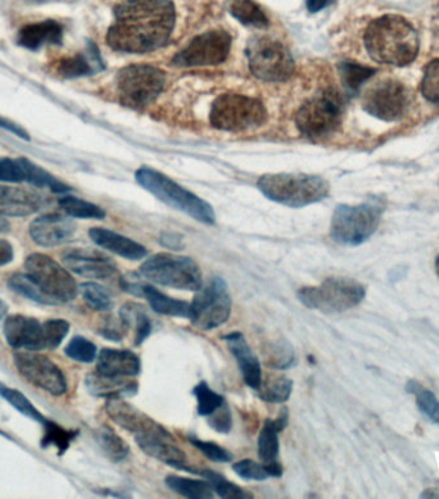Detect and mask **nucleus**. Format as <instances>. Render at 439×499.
<instances>
[{
    "label": "nucleus",
    "instance_id": "nucleus-1",
    "mask_svg": "<svg viewBox=\"0 0 439 499\" xmlns=\"http://www.w3.org/2000/svg\"><path fill=\"white\" fill-rule=\"evenodd\" d=\"M107 44L121 53H148L168 43L176 22L171 0H120Z\"/></svg>",
    "mask_w": 439,
    "mask_h": 499
},
{
    "label": "nucleus",
    "instance_id": "nucleus-2",
    "mask_svg": "<svg viewBox=\"0 0 439 499\" xmlns=\"http://www.w3.org/2000/svg\"><path fill=\"white\" fill-rule=\"evenodd\" d=\"M365 47L376 64L403 67L419 53V35L405 17L384 14L374 20L364 35Z\"/></svg>",
    "mask_w": 439,
    "mask_h": 499
},
{
    "label": "nucleus",
    "instance_id": "nucleus-3",
    "mask_svg": "<svg viewBox=\"0 0 439 499\" xmlns=\"http://www.w3.org/2000/svg\"><path fill=\"white\" fill-rule=\"evenodd\" d=\"M257 188L270 201L292 208L317 203L331 192L328 181L305 174L263 175L257 181Z\"/></svg>",
    "mask_w": 439,
    "mask_h": 499
},
{
    "label": "nucleus",
    "instance_id": "nucleus-4",
    "mask_svg": "<svg viewBox=\"0 0 439 499\" xmlns=\"http://www.w3.org/2000/svg\"><path fill=\"white\" fill-rule=\"evenodd\" d=\"M135 179L139 185L143 186L166 206L180 211L202 224H215V211L210 203L195 195L194 193L183 188L182 185L175 183L161 172L143 168L136 171Z\"/></svg>",
    "mask_w": 439,
    "mask_h": 499
},
{
    "label": "nucleus",
    "instance_id": "nucleus-5",
    "mask_svg": "<svg viewBox=\"0 0 439 499\" xmlns=\"http://www.w3.org/2000/svg\"><path fill=\"white\" fill-rule=\"evenodd\" d=\"M384 204L378 199L335 208L331 222V237L338 245L357 246L369 240L381 224Z\"/></svg>",
    "mask_w": 439,
    "mask_h": 499
},
{
    "label": "nucleus",
    "instance_id": "nucleus-6",
    "mask_svg": "<svg viewBox=\"0 0 439 499\" xmlns=\"http://www.w3.org/2000/svg\"><path fill=\"white\" fill-rule=\"evenodd\" d=\"M366 296L363 284L349 278H329L316 287L301 288L299 302L323 314H340L360 305Z\"/></svg>",
    "mask_w": 439,
    "mask_h": 499
},
{
    "label": "nucleus",
    "instance_id": "nucleus-7",
    "mask_svg": "<svg viewBox=\"0 0 439 499\" xmlns=\"http://www.w3.org/2000/svg\"><path fill=\"white\" fill-rule=\"evenodd\" d=\"M141 275L161 287L198 292L203 287L200 264L185 255L159 254L141 266Z\"/></svg>",
    "mask_w": 439,
    "mask_h": 499
},
{
    "label": "nucleus",
    "instance_id": "nucleus-8",
    "mask_svg": "<svg viewBox=\"0 0 439 499\" xmlns=\"http://www.w3.org/2000/svg\"><path fill=\"white\" fill-rule=\"evenodd\" d=\"M268 112L265 106L254 97L225 94L212 103L211 125L224 132L239 133L265 124Z\"/></svg>",
    "mask_w": 439,
    "mask_h": 499
},
{
    "label": "nucleus",
    "instance_id": "nucleus-9",
    "mask_svg": "<svg viewBox=\"0 0 439 499\" xmlns=\"http://www.w3.org/2000/svg\"><path fill=\"white\" fill-rule=\"evenodd\" d=\"M166 75L159 68L150 65H130L116 76L118 100L129 108H144L162 93Z\"/></svg>",
    "mask_w": 439,
    "mask_h": 499
},
{
    "label": "nucleus",
    "instance_id": "nucleus-10",
    "mask_svg": "<svg viewBox=\"0 0 439 499\" xmlns=\"http://www.w3.org/2000/svg\"><path fill=\"white\" fill-rule=\"evenodd\" d=\"M342 117V98L334 89H326L301 107L296 125L306 138L323 139L340 127Z\"/></svg>",
    "mask_w": 439,
    "mask_h": 499
},
{
    "label": "nucleus",
    "instance_id": "nucleus-11",
    "mask_svg": "<svg viewBox=\"0 0 439 499\" xmlns=\"http://www.w3.org/2000/svg\"><path fill=\"white\" fill-rule=\"evenodd\" d=\"M249 70L257 79L269 82H286L295 73L292 55L280 41L269 37L252 39L247 46Z\"/></svg>",
    "mask_w": 439,
    "mask_h": 499
},
{
    "label": "nucleus",
    "instance_id": "nucleus-12",
    "mask_svg": "<svg viewBox=\"0 0 439 499\" xmlns=\"http://www.w3.org/2000/svg\"><path fill=\"white\" fill-rule=\"evenodd\" d=\"M231 296L227 281L213 278L206 287H202L191 303L192 325L201 331H210L224 325L230 319Z\"/></svg>",
    "mask_w": 439,
    "mask_h": 499
},
{
    "label": "nucleus",
    "instance_id": "nucleus-13",
    "mask_svg": "<svg viewBox=\"0 0 439 499\" xmlns=\"http://www.w3.org/2000/svg\"><path fill=\"white\" fill-rule=\"evenodd\" d=\"M30 278L49 297L59 303L73 301L79 293L75 279L53 258L41 254H30L25 261Z\"/></svg>",
    "mask_w": 439,
    "mask_h": 499
},
{
    "label": "nucleus",
    "instance_id": "nucleus-14",
    "mask_svg": "<svg viewBox=\"0 0 439 499\" xmlns=\"http://www.w3.org/2000/svg\"><path fill=\"white\" fill-rule=\"evenodd\" d=\"M410 106V93L406 86L396 79H383L367 89L363 98V108L366 114L393 123L405 116Z\"/></svg>",
    "mask_w": 439,
    "mask_h": 499
},
{
    "label": "nucleus",
    "instance_id": "nucleus-15",
    "mask_svg": "<svg viewBox=\"0 0 439 499\" xmlns=\"http://www.w3.org/2000/svg\"><path fill=\"white\" fill-rule=\"evenodd\" d=\"M231 38L222 30H211L193 39L174 58L179 67L216 66L229 57Z\"/></svg>",
    "mask_w": 439,
    "mask_h": 499
},
{
    "label": "nucleus",
    "instance_id": "nucleus-16",
    "mask_svg": "<svg viewBox=\"0 0 439 499\" xmlns=\"http://www.w3.org/2000/svg\"><path fill=\"white\" fill-rule=\"evenodd\" d=\"M13 361L20 375L31 384L55 397L66 393V377L61 368L46 356L35 352H19L14 353Z\"/></svg>",
    "mask_w": 439,
    "mask_h": 499
},
{
    "label": "nucleus",
    "instance_id": "nucleus-17",
    "mask_svg": "<svg viewBox=\"0 0 439 499\" xmlns=\"http://www.w3.org/2000/svg\"><path fill=\"white\" fill-rule=\"evenodd\" d=\"M62 261L71 272L91 280H107L118 272L115 261L96 249H67L62 254Z\"/></svg>",
    "mask_w": 439,
    "mask_h": 499
},
{
    "label": "nucleus",
    "instance_id": "nucleus-18",
    "mask_svg": "<svg viewBox=\"0 0 439 499\" xmlns=\"http://www.w3.org/2000/svg\"><path fill=\"white\" fill-rule=\"evenodd\" d=\"M4 337L8 346L16 350L39 352L47 348L43 325L37 319L12 314L4 323Z\"/></svg>",
    "mask_w": 439,
    "mask_h": 499
},
{
    "label": "nucleus",
    "instance_id": "nucleus-19",
    "mask_svg": "<svg viewBox=\"0 0 439 499\" xmlns=\"http://www.w3.org/2000/svg\"><path fill=\"white\" fill-rule=\"evenodd\" d=\"M76 233L73 219L59 213L39 216L30 224L29 234L34 243L44 248L65 245Z\"/></svg>",
    "mask_w": 439,
    "mask_h": 499
},
{
    "label": "nucleus",
    "instance_id": "nucleus-20",
    "mask_svg": "<svg viewBox=\"0 0 439 499\" xmlns=\"http://www.w3.org/2000/svg\"><path fill=\"white\" fill-rule=\"evenodd\" d=\"M106 412L115 424L132 434L134 438L150 435L163 429L161 424L125 400H107Z\"/></svg>",
    "mask_w": 439,
    "mask_h": 499
},
{
    "label": "nucleus",
    "instance_id": "nucleus-21",
    "mask_svg": "<svg viewBox=\"0 0 439 499\" xmlns=\"http://www.w3.org/2000/svg\"><path fill=\"white\" fill-rule=\"evenodd\" d=\"M47 199L35 190L0 185V215L26 217L39 212Z\"/></svg>",
    "mask_w": 439,
    "mask_h": 499
},
{
    "label": "nucleus",
    "instance_id": "nucleus-22",
    "mask_svg": "<svg viewBox=\"0 0 439 499\" xmlns=\"http://www.w3.org/2000/svg\"><path fill=\"white\" fill-rule=\"evenodd\" d=\"M222 340L227 341L245 384L254 391H258L263 383V370H261L260 359L249 346L245 335L240 331H234L224 335Z\"/></svg>",
    "mask_w": 439,
    "mask_h": 499
},
{
    "label": "nucleus",
    "instance_id": "nucleus-23",
    "mask_svg": "<svg viewBox=\"0 0 439 499\" xmlns=\"http://www.w3.org/2000/svg\"><path fill=\"white\" fill-rule=\"evenodd\" d=\"M142 371V361L129 349L105 348L97 359V373L112 377H134Z\"/></svg>",
    "mask_w": 439,
    "mask_h": 499
},
{
    "label": "nucleus",
    "instance_id": "nucleus-24",
    "mask_svg": "<svg viewBox=\"0 0 439 499\" xmlns=\"http://www.w3.org/2000/svg\"><path fill=\"white\" fill-rule=\"evenodd\" d=\"M89 237L93 240L94 245L111 252V254L120 255L125 260H143L148 254L144 245H139L130 237L108 230V228H91L89 230Z\"/></svg>",
    "mask_w": 439,
    "mask_h": 499
},
{
    "label": "nucleus",
    "instance_id": "nucleus-25",
    "mask_svg": "<svg viewBox=\"0 0 439 499\" xmlns=\"http://www.w3.org/2000/svg\"><path fill=\"white\" fill-rule=\"evenodd\" d=\"M85 385L91 396L105 400H126L134 397L139 391V384L134 380L106 376L99 373L89 374Z\"/></svg>",
    "mask_w": 439,
    "mask_h": 499
},
{
    "label": "nucleus",
    "instance_id": "nucleus-26",
    "mask_svg": "<svg viewBox=\"0 0 439 499\" xmlns=\"http://www.w3.org/2000/svg\"><path fill=\"white\" fill-rule=\"evenodd\" d=\"M64 38V29L57 21L47 20L29 23L19 31L17 43L29 50H38L44 46H59Z\"/></svg>",
    "mask_w": 439,
    "mask_h": 499
},
{
    "label": "nucleus",
    "instance_id": "nucleus-27",
    "mask_svg": "<svg viewBox=\"0 0 439 499\" xmlns=\"http://www.w3.org/2000/svg\"><path fill=\"white\" fill-rule=\"evenodd\" d=\"M289 424V411L283 407L274 420H266L258 435L257 451L258 457L263 463L278 461L280 452V443L279 434L286 430Z\"/></svg>",
    "mask_w": 439,
    "mask_h": 499
},
{
    "label": "nucleus",
    "instance_id": "nucleus-28",
    "mask_svg": "<svg viewBox=\"0 0 439 499\" xmlns=\"http://www.w3.org/2000/svg\"><path fill=\"white\" fill-rule=\"evenodd\" d=\"M102 61L97 47H89L86 53H77L71 57L62 58L58 62L56 71L65 79H79V77L90 76L102 70Z\"/></svg>",
    "mask_w": 439,
    "mask_h": 499
},
{
    "label": "nucleus",
    "instance_id": "nucleus-29",
    "mask_svg": "<svg viewBox=\"0 0 439 499\" xmlns=\"http://www.w3.org/2000/svg\"><path fill=\"white\" fill-rule=\"evenodd\" d=\"M142 298L147 299L151 308L156 314H163V316L189 319V314H191V303L171 298V297L159 292L152 285L143 284Z\"/></svg>",
    "mask_w": 439,
    "mask_h": 499
},
{
    "label": "nucleus",
    "instance_id": "nucleus-30",
    "mask_svg": "<svg viewBox=\"0 0 439 499\" xmlns=\"http://www.w3.org/2000/svg\"><path fill=\"white\" fill-rule=\"evenodd\" d=\"M118 317L123 321L125 328L134 329V346H142L152 334V321L143 305L138 303H126L118 312Z\"/></svg>",
    "mask_w": 439,
    "mask_h": 499
},
{
    "label": "nucleus",
    "instance_id": "nucleus-31",
    "mask_svg": "<svg viewBox=\"0 0 439 499\" xmlns=\"http://www.w3.org/2000/svg\"><path fill=\"white\" fill-rule=\"evenodd\" d=\"M19 159L21 165H22L23 172H25V183L31 184L32 186H37V188L48 189L56 194H66V193L71 192V186L53 176L50 172L44 170L37 163L26 159V157H20Z\"/></svg>",
    "mask_w": 439,
    "mask_h": 499
},
{
    "label": "nucleus",
    "instance_id": "nucleus-32",
    "mask_svg": "<svg viewBox=\"0 0 439 499\" xmlns=\"http://www.w3.org/2000/svg\"><path fill=\"white\" fill-rule=\"evenodd\" d=\"M233 470L245 481H263L269 477H280L283 475V466L279 461L258 463L252 460H242L233 465Z\"/></svg>",
    "mask_w": 439,
    "mask_h": 499
},
{
    "label": "nucleus",
    "instance_id": "nucleus-33",
    "mask_svg": "<svg viewBox=\"0 0 439 499\" xmlns=\"http://www.w3.org/2000/svg\"><path fill=\"white\" fill-rule=\"evenodd\" d=\"M96 441L100 450L112 462L124 461L130 454V447L126 442L108 425H102L96 430Z\"/></svg>",
    "mask_w": 439,
    "mask_h": 499
},
{
    "label": "nucleus",
    "instance_id": "nucleus-34",
    "mask_svg": "<svg viewBox=\"0 0 439 499\" xmlns=\"http://www.w3.org/2000/svg\"><path fill=\"white\" fill-rule=\"evenodd\" d=\"M230 13L234 19L248 28H269L268 16L254 0H233L230 4Z\"/></svg>",
    "mask_w": 439,
    "mask_h": 499
},
{
    "label": "nucleus",
    "instance_id": "nucleus-35",
    "mask_svg": "<svg viewBox=\"0 0 439 499\" xmlns=\"http://www.w3.org/2000/svg\"><path fill=\"white\" fill-rule=\"evenodd\" d=\"M165 483L172 492L182 495V497L191 499H209L213 497V490L207 480H195L191 479V477L168 475V477H166Z\"/></svg>",
    "mask_w": 439,
    "mask_h": 499
},
{
    "label": "nucleus",
    "instance_id": "nucleus-36",
    "mask_svg": "<svg viewBox=\"0 0 439 499\" xmlns=\"http://www.w3.org/2000/svg\"><path fill=\"white\" fill-rule=\"evenodd\" d=\"M8 287L19 296L25 297L30 301L39 303V305H58L57 301L49 297L48 294L44 292L34 279L30 278L28 273H14L8 280Z\"/></svg>",
    "mask_w": 439,
    "mask_h": 499
},
{
    "label": "nucleus",
    "instance_id": "nucleus-37",
    "mask_svg": "<svg viewBox=\"0 0 439 499\" xmlns=\"http://www.w3.org/2000/svg\"><path fill=\"white\" fill-rule=\"evenodd\" d=\"M293 391V380L284 375L266 377L258 388V397L268 403H284L289 400Z\"/></svg>",
    "mask_w": 439,
    "mask_h": 499
},
{
    "label": "nucleus",
    "instance_id": "nucleus-38",
    "mask_svg": "<svg viewBox=\"0 0 439 499\" xmlns=\"http://www.w3.org/2000/svg\"><path fill=\"white\" fill-rule=\"evenodd\" d=\"M338 71H340V82H342L344 90L349 95L357 93L361 86L376 73V68L364 66L360 64H352V62L340 64Z\"/></svg>",
    "mask_w": 439,
    "mask_h": 499
},
{
    "label": "nucleus",
    "instance_id": "nucleus-39",
    "mask_svg": "<svg viewBox=\"0 0 439 499\" xmlns=\"http://www.w3.org/2000/svg\"><path fill=\"white\" fill-rule=\"evenodd\" d=\"M58 204L67 216L73 219H103L106 217L103 208L73 195H64L59 198Z\"/></svg>",
    "mask_w": 439,
    "mask_h": 499
},
{
    "label": "nucleus",
    "instance_id": "nucleus-40",
    "mask_svg": "<svg viewBox=\"0 0 439 499\" xmlns=\"http://www.w3.org/2000/svg\"><path fill=\"white\" fill-rule=\"evenodd\" d=\"M203 477L204 480L209 481L211 488L213 493L219 495L220 498L224 499H249L254 498V495L247 490L243 489L242 486L231 483L227 477H222L219 472L212 470H198V474Z\"/></svg>",
    "mask_w": 439,
    "mask_h": 499
},
{
    "label": "nucleus",
    "instance_id": "nucleus-41",
    "mask_svg": "<svg viewBox=\"0 0 439 499\" xmlns=\"http://www.w3.org/2000/svg\"><path fill=\"white\" fill-rule=\"evenodd\" d=\"M79 293L82 294V301L90 310L98 312L111 311L115 303L111 293L105 287L97 283H84L80 285Z\"/></svg>",
    "mask_w": 439,
    "mask_h": 499
},
{
    "label": "nucleus",
    "instance_id": "nucleus-42",
    "mask_svg": "<svg viewBox=\"0 0 439 499\" xmlns=\"http://www.w3.org/2000/svg\"><path fill=\"white\" fill-rule=\"evenodd\" d=\"M265 362L275 370H287L296 362V353L287 340H279L270 343L265 349Z\"/></svg>",
    "mask_w": 439,
    "mask_h": 499
},
{
    "label": "nucleus",
    "instance_id": "nucleus-43",
    "mask_svg": "<svg viewBox=\"0 0 439 499\" xmlns=\"http://www.w3.org/2000/svg\"><path fill=\"white\" fill-rule=\"evenodd\" d=\"M0 397L4 398L12 407L17 409L20 414L37 421V423L44 425L47 418L38 411L37 407L26 398L25 394L21 393L17 389L10 388V386L0 384Z\"/></svg>",
    "mask_w": 439,
    "mask_h": 499
},
{
    "label": "nucleus",
    "instance_id": "nucleus-44",
    "mask_svg": "<svg viewBox=\"0 0 439 499\" xmlns=\"http://www.w3.org/2000/svg\"><path fill=\"white\" fill-rule=\"evenodd\" d=\"M406 389H408L409 393L414 394L417 398L420 411L433 423L439 425V400L435 393L424 388L417 380H410L406 385Z\"/></svg>",
    "mask_w": 439,
    "mask_h": 499
},
{
    "label": "nucleus",
    "instance_id": "nucleus-45",
    "mask_svg": "<svg viewBox=\"0 0 439 499\" xmlns=\"http://www.w3.org/2000/svg\"><path fill=\"white\" fill-rule=\"evenodd\" d=\"M193 394L197 400L198 415L203 416V417H209L225 403L224 397L212 391L206 382H201L200 384L195 385V388L193 389Z\"/></svg>",
    "mask_w": 439,
    "mask_h": 499
},
{
    "label": "nucleus",
    "instance_id": "nucleus-46",
    "mask_svg": "<svg viewBox=\"0 0 439 499\" xmlns=\"http://www.w3.org/2000/svg\"><path fill=\"white\" fill-rule=\"evenodd\" d=\"M44 426H46V434H44L41 445H43L44 448L49 447V445H55V447H57L59 454L66 452L71 443H73V439L77 436V432L65 430L64 427L53 423V421H47Z\"/></svg>",
    "mask_w": 439,
    "mask_h": 499
},
{
    "label": "nucleus",
    "instance_id": "nucleus-47",
    "mask_svg": "<svg viewBox=\"0 0 439 499\" xmlns=\"http://www.w3.org/2000/svg\"><path fill=\"white\" fill-rule=\"evenodd\" d=\"M97 352L96 344L84 337L73 338L65 348L67 357L80 364H91L97 358Z\"/></svg>",
    "mask_w": 439,
    "mask_h": 499
},
{
    "label": "nucleus",
    "instance_id": "nucleus-48",
    "mask_svg": "<svg viewBox=\"0 0 439 499\" xmlns=\"http://www.w3.org/2000/svg\"><path fill=\"white\" fill-rule=\"evenodd\" d=\"M421 94L428 102L439 106V58L426 65L421 80Z\"/></svg>",
    "mask_w": 439,
    "mask_h": 499
},
{
    "label": "nucleus",
    "instance_id": "nucleus-49",
    "mask_svg": "<svg viewBox=\"0 0 439 499\" xmlns=\"http://www.w3.org/2000/svg\"><path fill=\"white\" fill-rule=\"evenodd\" d=\"M188 441L193 447L197 448V450L200 451L207 460H210V461L216 463H228L233 461V454H231L229 451L225 450L224 447H221V445H219L218 443L202 441V439L192 435V434L188 435Z\"/></svg>",
    "mask_w": 439,
    "mask_h": 499
},
{
    "label": "nucleus",
    "instance_id": "nucleus-50",
    "mask_svg": "<svg viewBox=\"0 0 439 499\" xmlns=\"http://www.w3.org/2000/svg\"><path fill=\"white\" fill-rule=\"evenodd\" d=\"M44 337H46L47 348L57 349L62 341L70 332V323L66 320H48L43 323Z\"/></svg>",
    "mask_w": 439,
    "mask_h": 499
},
{
    "label": "nucleus",
    "instance_id": "nucleus-51",
    "mask_svg": "<svg viewBox=\"0 0 439 499\" xmlns=\"http://www.w3.org/2000/svg\"><path fill=\"white\" fill-rule=\"evenodd\" d=\"M0 183H25V172L19 159H0Z\"/></svg>",
    "mask_w": 439,
    "mask_h": 499
},
{
    "label": "nucleus",
    "instance_id": "nucleus-52",
    "mask_svg": "<svg viewBox=\"0 0 439 499\" xmlns=\"http://www.w3.org/2000/svg\"><path fill=\"white\" fill-rule=\"evenodd\" d=\"M209 425L215 432L220 434H229L233 429V417L227 403L220 407L218 411L209 416Z\"/></svg>",
    "mask_w": 439,
    "mask_h": 499
},
{
    "label": "nucleus",
    "instance_id": "nucleus-53",
    "mask_svg": "<svg viewBox=\"0 0 439 499\" xmlns=\"http://www.w3.org/2000/svg\"><path fill=\"white\" fill-rule=\"evenodd\" d=\"M126 331L127 329L125 328L120 317H118V320H114V317H108L102 323L99 330H98V332L103 338H106L107 340L116 341V343L124 340L125 332Z\"/></svg>",
    "mask_w": 439,
    "mask_h": 499
},
{
    "label": "nucleus",
    "instance_id": "nucleus-54",
    "mask_svg": "<svg viewBox=\"0 0 439 499\" xmlns=\"http://www.w3.org/2000/svg\"><path fill=\"white\" fill-rule=\"evenodd\" d=\"M159 243L166 248L175 249V251L182 249L184 246L183 237L172 233L162 234L159 237Z\"/></svg>",
    "mask_w": 439,
    "mask_h": 499
},
{
    "label": "nucleus",
    "instance_id": "nucleus-55",
    "mask_svg": "<svg viewBox=\"0 0 439 499\" xmlns=\"http://www.w3.org/2000/svg\"><path fill=\"white\" fill-rule=\"evenodd\" d=\"M14 258L13 246L7 240L0 239V267L11 263Z\"/></svg>",
    "mask_w": 439,
    "mask_h": 499
},
{
    "label": "nucleus",
    "instance_id": "nucleus-56",
    "mask_svg": "<svg viewBox=\"0 0 439 499\" xmlns=\"http://www.w3.org/2000/svg\"><path fill=\"white\" fill-rule=\"evenodd\" d=\"M0 127L7 130V132L14 133V135L19 136V138L23 139V141H30L29 133H26L22 127L19 126V125L8 121L7 118L0 117Z\"/></svg>",
    "mask_w": 439,
    "mask_h": 499
},
{
    "label": "nucleus",
    "instance_id": "nucleus-57",
    "mask_svg": "<svg viewBox=\"0 0 439 499\" xmlns=\"http://www.w3.org/2000/svg\"><path fill=\"white\" fill-rule=\"evenodd\" d=\"M333 3V0H306L308 12L311 13H317V12L324 10Z\"/></svg>",
    "mask_w": 439,
    "mask_h": 499
},
{
    "label": "nucleus",
    "instance_id": "nucleus-58",
    "mask_svg": "<svg viewBox=\"0 0 439 499\" xmlns=\"http://www.w3.org/2000/svg\"><path fill=\"white\" fill-rule=\"evenodd\" d=\"M11 231V224L5 216L0 215V234H7Z\"/></svg>",
    "mask_w": 439,
    "mask_h": 499
},
{
    "label": "nucleus",
    "instance_id": "nucleus-59",
    "mask_svg": "<svg viewBox=\"0 0 439 499\" xmlns=\"http://www.w3.org/2000/svg\"><path fill=\"white\" fill-rule=\"evenodd\" d=\"M435 271H437V275L439 276V254L437 258H435Z\"/></svg>",
    "mask_w": 439,
    "mask_h": 499
},
{
    "label": "nucleus",
    "instance_id": "nucleus-60",
    "mask_svg": "<svg viewBox=\"0 0 439 499\" xmlns=\"http://www.w3.org/2000/svg\"><path fill=\"white\" fill-rule=\"evenodd\" d=\"M0 435H3V436H7V438H8V435H5V434H4V433H3V432H0Z\"/></svg>",
    "mask_w": 439,
    "mask_h": 499
}]
</instances>
